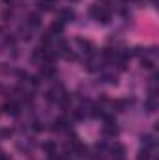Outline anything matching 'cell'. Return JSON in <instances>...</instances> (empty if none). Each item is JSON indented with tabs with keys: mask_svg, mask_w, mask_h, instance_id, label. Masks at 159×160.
<instances>
[{
	"mask_svg": "<svg viewBox=\"0 0 159 160\" xmlns=\"http://www.w3.org/2000/svg\"><path fill=\"white\" fill-rule=\"evenodd\" d=\"M111 151H112V157L114 158H123V155H125V147L122 143H114Z\"/></svg>",
	"mask_w": 159,
	"mask_h": 160,
	"instance_id": "30bf717a",
	"label": "cell"
},
{
	"mask_svg": "<svg viewBox=\"0 0 159 160\" xmlns=\"http://www.w3.org/2000/svg\"><path fill=\"white\" fill-rule=\"evenodd\" d=\"M58 102L62 104V108H64V110H69V108H71V97H69L68 93H64V95L60 97V101H58Z\"/></svg>",
	"mask_w": 159,
	"mask_h": 160,
	"instance_id": "7c38bea8",
	"label": "cell"
},
{
	"mask_svg": "<svg viewBox=\"0 0 159 160\" xmlns=\"http://www.w3.org/2000/svg\"><path fill=\"white\" fill-rule=\"evenodd\" d=\"M45 2H49V4H52V6H54V2H56V0H45Z\"/></svg>",
	"mask_w": 159,
	"mask_h": 160,
	"instance_id": "44dd1931",
	"label": "cell"
},
{
	"mask_svg": "<svg viewBox=\"0 0 159 160\" xmlns=\"http://www.w3.org/2000/svg\"><path fill=\"white\" fill-rule=\"evenodd\" d=\"M77 45H79L80 50H82V52H86L88 56H92V54H94V50H96V48H94V45H92L90 41H86V39H77Z\"/></svg>",
	"mask_w": 159,
	"mask_h": 160,
	"instance_id": "3957f363",
	"label": "cell"
},
{
	"mask_svg": "<svg viewBox=\"0 0 159 160\" xmlns=\"http://www.w3.org/2000/svg\"><path fill=\"white\" fill-rule=\"evenodd\" d=\"M38 9H41V11H51V9H52V4H49V2L43 0V2L38 4Z\"/></svg>",
	"mask_w": 159,
	"mask_h": 160,
	"instance_id": "2e32d148",
	"label": "cell"
},
{
	"mask_svg": "<svg viewBox=\"0 0 159 160\" xmlns=\"http://www.w3.org/2000/svg\"><path fill=\"white\" fill-rule=\"evenodd\" d=\"M114 160H123V158H114Z\"/></svg>",
	"mask_w": 159,
	"mask_h": 160,
	"instance_id": "603a6c76",
	"label": "cell"
},
{
	"mask_svg": "<svg viewBox=\"0 0 159 160\" xmlns=\"http://www.w3.org/2000/svg\"><path fill=\"white\" fill-rule=\"evenodd\" d=\"M4 112L15 118V116H19V114H21V104H19V102H15V101L6 102V104H4Z\"/></svg>",
	"mask_w": 159,
	"mask_h": 160,
	"instance_id": "6da1fadb",
	"label": "cell"
},
{
	"mask_svg": "<svg viewBox=\"0 0 159 160\" xmlns=\"http://www.w3.org/2000/svg\"><path fill=\"white\" fill-rule=\"evenodd\" d=\"M156 108H157V102H156V95H150V97L144 101V110H146L148 114H154V112H156Z\"/></svg>",
	"mask_w": 159,
	"mask_h": 160,
	"instance_id": "5b68a950",
	"label": "cell"
},
{
	"mask_svg": "<svg viewBox=\"0 0 159 160\" xmlns=\"http://www.w3.org/2000/svg\"><path fill=\"white\" fill-rule=\"evenodd\" d=\"M40 73H41L43 78H54V77H56V67H54L52 63H43Z\"/></svg>",
	"mask_w": 159,
	"mask_h": 160,
	"instance_id": "7a4b0ae2",
	"label": "cell"
},
{
	"mask_svg": "<svg viewBox=\"0 0 159 160\" xmlns=\"http://www.w3.org/2000/svg\"><path fill=\"white\" fill-rule=\"evenodd\" d=\"M52 125H54V127H52L54 130H68V128H69V119H68V118H58Z\"/></svg>",
	"mask_w": 159,
	"mask_h": 160,
	"instance_id": "52a82bcc",
	"label": "cell"
},
{
	"mask_svg": "<svg viewBox=\"0 0 159 160\" xmlns=\"http://www.w3.org/2000/svg\"><path fill=\"white\" fill-rule=\"evenodd\" d=\"M28 26L30 28H40L41 26V15L40 13H30L28 15Z\"/></svg>",
	"mask_w": 159,
	"mask_h": 160,
	"instance_id": "9c48e42d",
	"label": "cell"
},
{
	"mask_svg": "<svg viewBox=\"0 0 159 160\" xmlns=\"http://www.w3.org/2000/svg\"><path fill=\"white\" fill-rule=\"evenodd\" d=\"M49 160H64V157H60L58 153H52V155H49Z\"/></svg>",
	"mask_w": 159,
	"mask_h": 160,
	"instance_id": "d6986e66",
	"label": "cell"
},
{
	"mask_svg": "<svg viewBox=\"0 0 159 160\" xmlns=\"http://www.w3.org/2000/svg\"><path fill=\"white\" fill-rule=\"evenodd\" d=\"M69 2H79V0H69Z\"/></svg>",
	"mask_w": 159,
	"mask_h": 160,
	"instance_id": "7402d4cb",
	"label": "cell"
},
{
	"mask_svg": "<svg viewBox=\"0 0 159 160\" xmlns=\"http://www.w3.org/2000/svg\"><path fill=\"white\" fill-rule=\"evenodd\" d=\"M2 134H4V136H11V134H13V130H9V128H6V130H2Z\"/></svg>",
	"mask_w": 159,
	"mask_h": 160,
	"instance_id": "ffe728a7",
	"label": "cell"
},
{
	"mask_svg": "<svg viewBox=\"0 0 159 160\" xmlns=\"http://www.w3.org/2000/svg\"><path fill=\"white\" fill-rule=\"evenodd\" d=\"M51 34H52L54 38L62 36V34H64V22H62V21H54L52 26H51Z\"/></svg>",
	"mask_w": 159,
	"mask_h": 160,
	"instance_id": "ba28073f",
	"label": "cell"
},
{
	"mask_svg": "<svg viewBox=\"0 0 159 160\" xmlns=\"http://www.w3.org/2000/svg\"><path fill=\"white\" fill-rule=\"evenodd\" d=\"M137 160H150V149L142 147V149L139 151V155H137Z\"/></svg>",
	"mask_w": 159,
	"mask_h": 160,
	"instance_id": "9a60e30c",
	"label": "cell"
},
{
	"mask_svg": "<svg viewBox=\"0 0 159 160\" xmlns=\"http://www.w3.org/2000/svg\"><path fill=\"white\" fill-rule=\"evenodd\" d=\"M32 130H34V132H41V130H43V123H41L40 119L32 121Z\"/></svg>",
	"mask_w": 159,
	"mask_h": 160,
	"instance_id": "e0dca14e",
	"label": "cell"
},
{
	"mask_svg": "<svg viewBox=\"0 0 159 160\" xmlns=\"http://www.w3.org/2000/svg\"><path fill=\"white\" fill-rule=\"evenodd\" d=\"M19 38H21V39H30V38H32V36H30V32H28V30H25V28H21V30H19Z\"/></svg>",
	"mask_w": 159,
	"mask_h": 160,
	"instance_id": "ac0fdd59",
	"label": "cell"
},
{
	"mask_svg": "<svg viewBox=\"0 0 159 160\" xmlns=\"http://www.w3.org/2000/svg\"><path fill=\"white\" fill-rule=\"evenodd\" d=\"M140 143H142V147H146V149L152 151V147L156 145V140H154L152 134H142V136H140Z\"/></svg>",
	"mask_w": 159,
	"mask_h": 160,
	"instance_id": "8992f818",
	"label": "cell"
},
{
	"mask_svg": "<svg viewBox=\"0 0 159 160\" xmlns=\"http://www.w3.org/2000/svg\"><path fill=\"white\" fill-rule=\"evenodd\" d=\"M101 80L107 82V84H111V86H116L118 84V77L114 73H101Z\"/></svg>",
	"mask_w": 159,
	"mask_h": 160,
	"instance_id": "8fae6325",
	"label": "cell"
},
{
	"mask_svg": "<svg viewBox=\"0 0 159 160\" xmlns=\"http://www.w3.org/2000/svg\"><path fill=\"white\" fill-rule=\"evenodd\" d=\"M154 65H156V63H154V60H150V58H142V60H140V67H142V69L152 71V69H154Z\"/></svg>",
	"mask_w": 159,
	"mask_h": 160,
	"instance_id": "5bb4252c",
	"label": "cell"
},
{
	"mask_svg": "<svg viewBox=\"0 0 159 160\" xmlns=\"http://www.w3.org/2000/svg\"><path fill=\"white\" fill-rule=\"evenodd\" d=\"M58 21H62L64 24H66V22H73V21H75V11H73V9H62Z\"/></svg>",
	"mask_w": 159,
	"mask_h": 160,
	"instance_id": "277c9868",
	"label": "cell"
},
{
	"mask_svg": "<svg viewBox=\"0 0 159 160\" xmlns=\"http://www.w3.org/2000/svg\"><path fill=\"white\" fill-rule=\"evenodd\" d=\"M43 151H45L47 155H52V153H56V143H54V140H51V142H45V143H43Z\"/></svg>",
	"mask_w": 159,
	"mask_h": 160,
	"instance_id": "4fadbf2b",
	"label": "cell"
}]
</instances>
